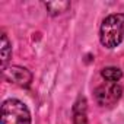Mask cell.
<instances>
[{"instance_id": "1", "label": "cell", "mask_w": 124, "mask_h": 124, "mask_svg": "<svg viewBox=\"0 0 124 124\" xmlns=\"http://www.w3.org/2000/svg\"><path fill=\"white\" fill-rule=\"evenodd\" d=\"M124 37V13H114L104 19L99 31L101 44L107 48L117 47Z\"/></svg>"}, {"instance_id": "2", "label": "cell", "mask_w": 124, "mask_h": 124, "mask_svg": "<svg viewBox=\"0 0 124 124\" xmlns=\"http://www.w3.org/2000/svg\"><path fill=\"white\" fill-rule=\"evenodd\" d=\"M2 124H31L29 109L19 99H6L2 104Z\"/></svg>"}, {"instance_id": "3", "label": "cell", "mask_w": 124, "mask_h": 124, "mask_svg": "<svg viewBox=\"0 0 124 124\" xmlns=\"http://www.w3.org/2000/svg\"><path fill=\"white\" fill-rule=\"evenodd\" d=\"M95 99L101 107H112L118 102L123 93V88L118 83L105 82L95 89Z\"/></svg>"}, {"instance_id": "4", "label": "cell", "mask_w": 124, "mask_h": 124, "mask_svg": "<svg viewBox=\"0 0 124 124\" xmlns=\"http://www.w3.org/2000/svg\"><path fill=\"white\" fill-rule=\"evenodd\" d=\"M5 78L6 80L21 86V88H28L32 82V75L29 70H26L25 67H19V66H10L9 69H5Z\"/></svg>"}, {"instance_id": "5", "label": "cell", "mask_w": 124, "mask_h": 124, "mask_svg": "<svg viewBox=\"0 0 124 124\" xmlns=\"http://www.w3.org/2000/svg\"><path fill=\"white\" fill-rule=\"evenodd\" d=\"M73 124H88L85 98H79L73 107Z\"/></svg>"}, {"instance_id": "6", "label": "cell", "mask_w": 124, "mask_h": 124, "mask_svg": "<svg viewBox=\"0 0 124 124\" xmlns=\"http://www.w3.org/2000/svg\"><path fill=\"white\" fill-rule=\"evenodd\" d=\"M101 75L107 82H112V83H117L123 78V72L117 67H105V69H102Z\"/></svg>"}, {"instance_id": "7", "label": "cell", "mask_w": 124, "mask_h": 124, "mask_svg": "<svg viewBox=\"0 0 124 124\" xmlns=\"http://www.w3.org/2000/svg\"><path fill=\"white\" fill-rule=\"evenodd\" d=\"M10 54H12V47H10V44H9L8 37L3 34V35H2V67H3V69L6 67V63H8Z\"/></svg>"}, {"instance_id": "8", "label": "cell", "mask_w": 124, "mask_h": 124, "mask_svg": "<svg viewBox=\"0 0 124 124\" xmlns=\"http://www.w3.org/2000/svg\"><path fill=\"white\" fill-rule=\"evenodd\" d=\"M45 6L51 15H57V13L64 12L70 6V3L69 2H48V3H45Z\"/></svg>"}]
</instances>
